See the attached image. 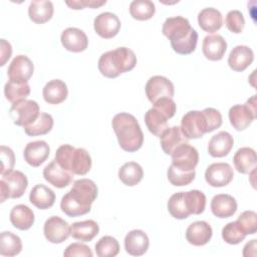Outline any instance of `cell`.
<instances>
[{
	"mask_svg": "<svg viewBox=\"0 0 257 257\" xmlns=\"http://www.w3.org/2000/svg\"><path fill=\"white\" fill-rule=\"evenodd\" d=\"M211 211L218 218H229L237 211V202L228 194H218L211 201Z\"/></svg>",
	"mask_w": 257,
	"mask_h": 257,
	"instance_id": "603a6c76",
	"label": "cell"
},
{
	"mask_svg": "<svg viewBox=\"0 0 257 257\" xmlns=\"http://www.w3.org/2000/svg\"><path fill=\"white\" fill-rule=\"evenodd\" d=\"M66 5H68L71 9L79 10L83 9L84 7L89 8H97L106 3V1H95V0H80V1H65Z\"/></svg>",
	"mask_w": 257,
	"mask_h": 257,
	"instance_id": "f907efd6",
	"label": "cell"
},
{
	"mask_svg": "<svg viewBox=\"0 0 257 257\" xmlns=\"http://www.w3.org/2000/svg\"><path fill=\"white\" fill-rule=\"evenodd\" d=\"M99 231L98 224L93 220H84L75 222L70 226V235L79 241H91Z\"/></svg>",
	"mask_w": 257,
	"mask_h": 257,
	"instance_id": "4dcf8cb0",
	"label": "cell"
},
{
	"mask_svg": "<svg viewBox=\"0 0 257 257\" xmlns=\"http://www.w3.org/2000/svg\"><path fill=\"white\" fill-rule=\"evenodd\" d=\"M202 50L207 59L218 61L223 58L227 50V42L220 34H210L204 37Z\"/></svg>",
	"mask_w": 257,
	"mask_h": 257,
	"instance_id": "ac0fdd59",
	"label": "cell"
},
{
	"mask_svg": "<svg viewBox=\"0 0 257 257\" xmlns=\"http://www.w3.org/2000/svg\"><path fill=\"white\" fill-rule=\"evenodd\" d=\"M171 157L172 165L183 172L194 171L199 163L198 151L188 143H184L176 148Z\"/></svg>",
	"mask_w": 257,
	"mask_h": 257,
	"instance_id": "9c48e42d",
	"label": "cell"
},
{
	"mask_svg": "<svg viewBox=\"0 0 257 257\" xmlns=\"http://www.w3.org/2000/svg\"><path fill=\"white\" fill-rule=\"evenodd\" d=\"M155 12L156 6L151 0H135L130 4L131 16L140 21L151 19Z\"/></svg>",
	"mask_w": 257,
	"mask_h": 257,
	"instance_id": "8d00e7d4",
	"label": "cell"
},
{
	"mask_svg": "<svg viewBox=\"0 0 257 257\" xmlns=\"http://www.w3.org/2000/svg\"><path fill=\"white\" fill-rule=\"evenodd\" d=\"M167 176L169 182L176 187H183L191 184L195 177H196V171H191V172H183L175 168L172 164L169 167L167 171Z\"/></svg>",
	"mask_w": 257,
	"mask_h": 257,
	"instance_id": "b9f144b4",
	"label": "cell"
},
{
	"mask_svg": "<svg viewBox=\"0 0 257 257\" xmlns=\"http://www.w3.org/2000/svg\"><path fill=\"white\" fill-rule=\"evenodd\" d=\"M42 95L44 100L49 104L61 103L68 95L67 85L60 79H52L44 85Z\"/></svg>",
	"mask_w": 257,
	"mask_h": 257,
	"instance_id": "d4e9b609",
	"label": "cell"
},
{
	"mask_svg": "<svg viewBox=\"0 0 257 257\" xmlns=\"http://www.w3.org/2000/svg\"><path fill=\"white\" fill-rule=\"evenodd\" d=\"M54 12L51 1L34 0L31 1L28 7L29 18L36 24H43L52 18Z\"/></svg>",
	"mask_w": 257,
	"mask_h": 257,
	"instance_id": "f546056e",
	"label": "cell"
},
{
	"mask_svg": "<svg viewBox=\"0 0 257 257\" xmlns=\"http://www.w3.org/2000/svg\"><path fill=\"white\" fill-rule=\"evenodd\" d=\"M10 116L14 124L25 126L33 122L39 115V105L35 100L22 99L12 103L9 110Z\"/></svg>",
	"mask_w": 257,
	"mask_h": 257,
	"instance_id": "52a82bcc",
	"label": "cell"
},
{
	"mask_svg": "<svg viewBox=\"0 0 257 257\" xmlns=\"http://www.w3.org/2000/svg\"><path fill=\"white\" fill-rule=\"evenodd\" d=\"M29 94L30 86L28 82H14L9 80L4 86V95L11 103L26 99Z\"/></svg>",
	"mask_w": 257,
	"mask_h": 257,
	"instance_id": "74e56055",
	"label": "cell"
},
{
	"mask_svg": "<svg viewBox=\"0 0 257 257\" xmlns=\"http://www.w3.org/2000/svg\"><path fill=\"white\" fill-rule=\"evenodd\" d=\"M43 178L52 186L62 189L70 185L73 180V174L60 167L53 160L43 169Z\"/></svg>",
	"mask_w": 257,
	"mask_h": 257,
	"instance_id": "2e32d148",
	"label": "cell"
},
{
	"mask_svg": "<svg viewBox=\"0 0 257 257\" xmlns=\"http://www.w3.org/2000/svg\"><path fill=\"white\" fill-rule=\"evenodd\" d=\"M162 32L170 40L173 50L178 54L187 55L195 51L198 33L187 18L182 16L167 18L163 24Z\"/></svg>",
	"mask_w": 257,
	"mask_h": 257,
	"instance_id": "7a4b0ae2",
	"label": "cell"
},
{
	"mask_svg": "<svg viewBox=\"0 0 257 257\" xmlns=\"http://www.w3.org/2000/svg\"><path fill=\"white\" fill-rule=\"evenodd\" d=\"M43 233L47 241L60 244L70 236V226L60 217L51 216L44 223Z\"/></svg>",
	"mask_w": 257,
	"mask_h": 257,
	"instance_id": "8fae6325",
	"label": "cell"
},
{
	"mask_svg": "<svg viewBox=\"0 0 257 257\" xmlns=\"http://www.w3.org/2000/svg\"><path fill=\"white\" fill-rule=\"evenodd\" d=\"M184 199L190 214L200 215L206 207V196L199 190H190L184 192Z\"/></svg>",
	"mask_w": 257,
	"mask_h": 257,
	"instance_id": "f35d334b",
	"label": "cell"
},
{
	"mask_svg": "<svg viewBox=\"0 0 257 257\" xmlns=\"http://www.w3.org/2000/svg\"><path fill=\"white\" fill-rule=\"evenodd\" d=\"M29 201L40 210H46L53 206L55 202L54 192L43 184L35 185L29 194Z\"/></svg>",
	"mask_w": 257,
	"mask_h": 257,
	"instance_id": "4316f807",
	"label": "cell"
},
{
	"mask_svg": "<svg viewBox=\"0 0 257 257\" xmlns=\"http://www.w3.org/2000/svg\"><path fill=\"white\" fill-rule=\"evenodd\" d=\"M150 246L148 235L143 230H132L124 238V249L132 256L144 255Z\"/></svg>",
	"mask_w": 257,
	"mask_h": 257,
	"instance_id": "ffe728a7",
	"label": "cell"
},
{
	"mask_svg": "<svg viewBox=\"0 0 257 257\" xmlns=\"http://www.w3.org/2000/svg\"><path fill=\"white\" fill-rule=\"evenodd\" d=\"M53 122L54 121L51 114L46 112H40L38 117L33 122L23 126V128L27 136H42L48 134L52 130Z\"/></svg>",
	"mask_w": 257,
	"mask_h": 257,
	"instance_id": "e575fe53",
	"label": "cell"
},
{
	"mask_svg": "<svg viewBox=\"0 0 257 257\" xmlns=\"http://www.w3.org/2000/svg\"><path fill=\"white\" fill-rule=\"evenodd\" d=\"M97 197V187L90 179L74 181L72 188L61 199L60 209L68 217L87 214Z\"/></svg>",
	"mask_w": 257,
	"mask_h": 257,
	"instance_id": "6da1fadb",
	"label": "cell"
},
{
	"mask_svg": "<svg viewBox=\"0 0 257 257\" xmlns=\"http://www.w3.org/2000/svg\"><path fill=\"white\" fill-rule=\"evenodd\" d=\"M0 160H1V169H0L1 176L13 171V167L15 164V156L13 151L10 148L6 146L0 147Z\"/></svg>",
	"mask_w": 257,
	"mask_h": 257,
	"instance_id": "bcb514c9",
	"label": "cell"
},
{
	"mask_svg": "<svg viewBox=\"0 0 257 257\" xmlns=\"http://www.w3.org/2000/svg\"><path fill=\"white\" fill-rule=\"evenodd\" d=\"M255 255H256V240L253 239L245 245L243 250V256L249 257V256H255Z\"/></svg>",
	"mask_w": 257,
	"mask_h": 257,
	"instance_id": "f5cc1de1",
	"label": "cell"
},
{
	"mask_svg": "<svg viewBox=\"0 0 257 257\" xmlns=\"http://www.w3.org/2000/svg\"><path fill=\"white\" fill-rule=\"evenodd\" d=\"M63 47L71 52H82L88 46V38L86 34L76 27H68L64 29L60 36Z\"/></svg>",
	"mask_w": 257,
	"mask_h": 257,
	"instance_id": "9a60e30c",
	"label": "cell"
},
{
	"mask_svg": "<svg viewBox=\"0 0 257 257\" xmlns=\"http://www.w3.org/2000/svg\"><path fill=\"white\" fill-rule=\"evenodd\" d=\"M234 177L232 167L227 163H214L211 164L205 172V180L215 188L225 187L229 185Z\"/></svg>",
	"mask_w": 257,
	"mask_h": 257,
	"instance_id": "7c38bea8",
	"label": "cell"
},
{
	"mask_svg": "<svg viewBox=\"0 0 257 257\" xmlns=\"http://www.w3.org/2000/svg\"><path fill=\"white\" fill-rule=\"evenodd\" d=\"M144 177L143 168L136 162H127L123 164L118 170V178L128 187H134L138 185Z\"/></svg>",
	"mask_w": 257,
	"mask_h": 257,
	"instance_id": "836d02e7",
	"label": "cell"
},
{
	"mask_svg": "<svg viewBox=\"0 0 257 257\" xmlns=\"http://www.w3.org/2000/svg\"><path fill=\"white\" fill-rule=\"evenodd\" d=\"M168 119L169 118L161 110L154 106L150 108L145 114V122L148 130L150 133L159 138L169 127Z\"/></svg>",
	"mask_w": 257,
	"mask_h": 257,
	"instance_id": "d6a6232c",
	"label": "cell"
},
{
	"mask_svg": "<svg viewBox=\"0 0 257 257\" xmlns=\"http://www.w3.org/2000/svg\"><path fill=\"white\" fill-rule=\"evenodd\" d=\"M254 59L253 50L246 45H237L235 46L229 56H228V64L231 69L234 71H244Z\"/></svg>",
	"mask_w": 257,
	"mask_h": 257,
	"instance_id": "44dd1931",
	"label": "cell"
},
{
	"mask_svg": "<svg viewBox=\"0 0 257 257\" xmlns=\"http://www.w3.org/2000/svg\"><path fill=\"white\" fill-rule=\"evenodd\" d=\"M225 24L232 33H241L245 26V19L241 11L231 10L227 13Z\"/></svg>",
	"mask_w": 257,
	"mask_h": 257,
	"instance_id": "f6af8a7d",
	"label": "cell"
},
{
	"mask_svg": "<svg viewBox=\"0 0 257 257\" xmlns=\"http://www.w3.org/2000/svg\"><path fill=\"white\" fill-rule=\"evenodd\" d=\"M21 250L22 242L17 235L9 231H4L0 234V254L2 256H16Z\"/></svg>",
	"mask_w": 257,
	"mask_h": 257,
	"instance_id": "d590c367",
	"label": "cell"
},
{
	"mask_svg": "<svg viewBox=\"0 0 257 257\" xmlns=\"http://www.w3.org/2000/svg\"><path fill=\"white\" fill-rule=\"evenodd\" d=\"M212 235V227L206 221L193 222L186 230V239L194 246L206 245L211 240Z\"/></svg>",
	"mask_w": 257,
	"mask_h": 257,
	"instance_id": "d6986e66",
	"label": "cell"
},
{
	"mask_svg": "<svg viewBox=\"0 0 257 257\" xmlns=\"http://www.w3.org/2000/svg\"><path fill=\"white\" fill-rule=\"evenodd\" d=\"M10 222L11 224L22 231L28 230L34 224V213L33 211L26 205L19 204L12 208L10 212Z\"/></svg>",
	"mask_w": 257,
	"mask_h": 257,
	"instance_id": "83f0119b",
	"label": "cell"
},
{
	"mask_svg": "<svg viewBox=\"0 0 257 257\" xmlns=\"http://www.w3.org/2000/svg\"><path fill=\"white\" fill-rule=\"evenodd\" d=\"M161 147L166 155H170L174 152L176 148L184 143H188V140L183 135L181 127L174 125L172 127H168L164 134L160 137Z\"/></svg>",
	"mask_w": 257,
	"mask_h": 257,
	"instance_id": "1f68e13d",
	"label": "cell"
},
{
	"mask_svg": "<svg viewBox=\"0 0 257 257\" xmlns=\"http://www.w3.org/2000/svg\"><path fill=\"white\" fill-rule=\"evenodd\" d=\"M168 211L172 217L179 220L186 219L191 215L185 203L184 192L175 193L170 197L168 201Z\"/></svg>",
	"mask_w": 257,
	"mask_h": 257,
	"instance_id": "ab89813d",
	"label": "cell"
},
{
	"mask_svg": "<svg viewBox=\"0 0 257 257\" xmlns=\"http://www.w3.org/2000/svg\"><path fill=\"white\" fill-rule=\"evenodd\" d=\"M95 253L98 257H114L119 252L117 240L111 236L101 237L95 244Z\"/></svg>",
	"mask_w": 257,
	"mask_h": 257,
	"instance_id": "60d3db41",
	"label": "cell"
},
{
	"mask_svg": "<svg viewBox=\"0 0 257 257\" xmlns=\"http://www.w3.org/2000/svg\"><path fill=\"white\" fill-rule=\"evenodd\" d=\"M1 42V62H0V65L3 66L6 61H8V59L10 58L11 54H12V47H11V44L6 41L5 39H1L0 40Z\"/></svg>",
	"mask_w": 257,
	"mask_h": 257,
	"instance_id": "816d5d0a",
	"label": "cell"
},
{
	"mask_svg": "<svg viewBox=\"0 0 257 257\" xmlns=\"http://www.w3.org/2000/svg\"><path fill=\"white\" fill-rule=\"evenodd\" d=\"M55 161L73 175H86L91 168L89 153L85 149L74 148L68 144L62 145L56 150Z\"/></svg>",
	"mask_w": 257,
	"mask_h": 257,
	"instance_id": "5b68a950",
	"label": "cell"
},
{
	"mask_svg": "<svg viewBox=\"0 0 257 257\" xmlns=\"http://www.w3.org/2000/svg\"><path fill=\"white\" fill-rule=\"evenodd\" d=\"M93 253L90 248L82 243H72L68 245L64 252V257H74V256H83V257H92Z\"/></svg>",
	"mask_w": 257,
	"mask_h": 257,
	"instance_id": "c3c4849f",
	"label": "cell"
},
{
	"mask_svg": "<svg viewBox=\"0 0 257 257\" xmlns=\"http://www.w3.org/2000/svg\"><path fill=\"white\" fill-rule=\"evenodd\" d=\"M233 145V137L228 132L221 131L209 141L208 153L214 158H223L230 153Z\"/></svg>",
	"mask_w": 257,
	"mask_h": 257,
	"instance_id": "7402d4cb",
	"label": "cell"
},
{
	"mask_svg": "<svg viewBox=\"0 0 257 257\" xmlns=\"http://www.w3.org/2000/svg\"><path fill=\"white\" fill-rule=\"evenodd\" d=\"M153 106L161 110L169 119L172 118L177 110V105L176 102L173 100V98H161L155 103H153Z\"/></svg>",
	"mask_w": 257,
	"mask_h": 257,
	"instance_id": "681fc988",
	"label": "cell"
},
{
	"mask_svg": "<svg viewBox=\"0 0 257 257\" xmlns=\"http://www.w3.org/2000/svg\"><path fill=\"white\" fill-rule=\"evenodd\" d=\"M34 71L33 62L26 55H17L10 62L7 74L10 81L28 82Z\"/></svg>",
	"mask_w": 257,
	"mask_h": 257,
	"instance_id": "4fadbf2b",
	"label": "cell"
},
{
	"mask_svg": "<svg viewBox=\"0 0 257 257\" xmlns=\"http://www.w3.org/2000/svg\"><path fill=\"white\" fill-rule=\"evenodd\" d=\"M146 95L148 99L155 103L161 98H173L175 93V88L173 82L162 75H154L152 76L145 87Z\"/></svg>",
	"mask_w": 257,
	"mask_h": 257,
	"instance_id": "30bf717a",
	"label": "cell"
},
{
	"mask_svg": "<svg viewBox=\"0 0 257 257\" xmlns=\"http://www.w3.org/2000/svg\"><path fill=\"white\" fill-rule=\"evenodd\" d=\"M235 222L246 235L255 234L257 231V214L254 211H244L238 216V219Z\"/></svg>",
	"mask_w": 257,
	"mask_h": 257,
	"instance_id": "7bdbcfd3",
	"label": "cell"
},
{
	"mask_svg": "<svg viewBox=\"0 0 257 257\" xmlns=\"http://www.w3.org/2000/svg\"><path fill=\"white\" fill-rule=\"evenodd\" d=\"M198 24L204 31L213 33L222 27L223 16L216 8H204L198 14Z\"/></svg>",
	"mask_w": 257,
	"mask_h": 257,
	"instance_id": "484cf974",
	"label": "cell"
},
{
	"mask_svg": "<svg viewBox=\"0 0 257 257\" xmlns=\"http://www.w3.org/2000/svg\"><path fill=\"white\" fill-rule=\"evenodd\" d=\"M1 181L6 185L11 199L22 197L28 187L27 177L20 171H11L3 175Z\"/></svg>",
	"mask_w": 257,
	"mask_h": 257,
	"instance_id": "cb8c5ba5",
	"label": "cell"
},
{
	"mask_svg": "<svg viewBox=\"0 0 257 257\" xmlns=\"http://www.w3.org/2000/svg\"><path fill=\"white\" fill-rule=\"evenodd\" d=\"M49 153L50 148L45 141H34L26 145L23 157L29 166L37 168L47 160Z\"/></svg>",
	"mask_w": 257,
	"mask_h": 257,
	"instance_id": "e0dca14e",
	"label": "cell"
},
{
	"mask_svg": "<svg viewBox=\"0 0 257 257\" xmlns=\"http://www.w3.org/2000/svg\"><path fill=\"white\" fill-rule=\"evenodd\" d=\"M120 20L111 12H102L98 14L93 21V28L96 34L101 38L110 39L114 37L120 29Z\"/></svg>",
	"mask_w": 257,
	"mask_h": 257,
	"instance_id": "5bb4252c",
	"label": "cell"
},
{
	"mask_svg": "<svg viewBox=\"0 0 257 257\" xmlns=\"http://www.w3.org/2000/svg\"><path fill=\"white\" fill-rule=\"evenodd\" d=\"M233 163L237 172L241 174H249L256 168V153L251 148H241L235 153L233 157Z\"/></svg>",
	"mask_w": 257,
	"mask_h": 257,
	"instance_id": "f1b7e54d",
	"label": "cell"
},
{
	"mask_svg": "<svg viewBox=\"0 0 257 257\" xmlns=\"http://www.w3.org/2000/svg\"><path fill=\"white\" fill-rule=\"evenodd\" d=\"M205 114V117L207 119L208 123V133H211L215 131L216 128H219L222 124V114L221 112L213 107H207L202 110Z\"/></svg>",
	"mask_w": 257,
	"mask_h": 257,
	"instance_id": "7dc6e473",
	"label": "cell"
},
{
	"mask_svg": "<svg viewBox=\"0 0 257 257\" xmlns=\"http://www.w3.org/2000/svg\"><path fill=\"white\" fill-rule=\"evenodd\" d=\"M112 128L116 135L119 147L128 153L140 150L144 143V134L137 118L127 112H120L113 116Z\"/></svg>",
	"mask_w": 257,
	"mask_h": 257,
	"instance_id": "3957f363",
	"label": "cell"
},
{
	"mask_svg": "<svg viewBox=\"0 0 257 257\" xmlns=\"http://www.w3.org/2000/svg\"><path fill=\"white\" fill-rule=\"evenodd\" d=\"M181 131L187 140L202 138L208 133V123L203 111L190 110L181 120Z\"/></svg>",
	"mask_w": 257,
	"mask_h": 257,
	"instance_id": "ba28073f",
	"label": "cell"
},
{
	"mask_svg": "<svg viewBox=\"0 0 257 257\" xmlns=\"http://www.w3.org/2000/svg\"><path fill=\"white\" fill-rule=\"evenodd\" d=\"M137 64L135 52L127 47H117L102 53L98 59V70L107 78H115L119 74L131 71Z\"/></svg>",
	"mask_w": 257,
	"mask_h": 257,
	"instance_id": "277c9868",
	"label": "cell"
},
{
	"mask_svg": "<svg viewBox=\"0 0 257 257\" xmlns=\"http://www.w3.org/2000/svg\"><path fill=\"white\" fill-rule=\"evenodd\" d=\"M247 235L242 232L236 222H230L226 224L222 229L223 240L231 245H236L242 242Z\"/></svg>",
	"mask_w": 257,
	"mask_h": 257,
	"instance_id": "ee69618b",
	"label": "cell"
},
{
	"mask_svg": "<svg viewBox=\"0 0 257 257\" xmlns=\"http://www.w3.org/2000/svg\"><path fill=\"white\" fill-rule=\"evenodd\" d=\"M257 116L256 95L251 96L244 104H235L229 109V120L237 131H244Z\"/></svg>",
	"mask_w": 257,
	"mask_h": 257,
	"instance_id": "8992f818",
	"label": "cell"
}]
</instances>
